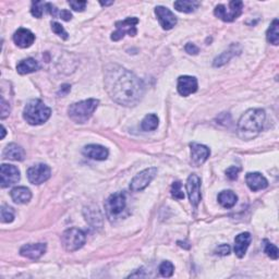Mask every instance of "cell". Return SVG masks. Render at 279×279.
Returning <instances> with one entry per match:
<instances>
[{
  "label": "cell",
  "instance_id": "60d3db41",
  "mask_svg": "<svg viewBox=\"0 0 279 279\" xmlns=\"http://www.w3.org/2000/svg\"><path fill=\"white\" fill-rule=\"evenodd\" d=\"M216 253L219 255H228L230 253V247L228 245H221L216 249Z\"/></svg>",
  "mask_w": 279,
  "mask_h": 279
},
{
  "label": "cell",
  "instance_id": "484cf974",
  "mask_svg": "<svg viewBox=\"0 0 279 279\" xmlns=\"http://www.w3.org/2000/svg\"><path fill=\"white\" fill-rule=\"evenodd\" d=\"M174 7L179 12L191 13L200 7V2L192 1V0H179L174 3Z\"/></svg>",
  "mask_w": 279,
  "mask_h": 279
},
{
  "label": "cell",
  "instance_id": "836d02e7",
  "mask_svg": "<svg viewBox=\"0 0 279 279\" xmlns=\"http://www.w3.org/2000/svg\"><path fill=\"white\" fill-rule=\"evenodd\" d=\"M171 195L176 200H183L185 199V193H183L181 182L176 181L171 186Z\"/></svg>",
  "mask_w": 279,
  "mask_h": 279
},
{
  "label": "cell",
  "instance_id": "7bdbcfd3",
  "mask_svg": "<svg viewBox=\"0 0 279 279\" xmlns=\"http://www.w3.org/2000/svg\"><path fill=\"white\" fill-rule=\"evenodd\" d=\"M112 3H114V1H109V2H103V1H100V4H102L103 7H104V5H110V4H112Z\"/></svg>",
  "mask_w": 279,
  "mask_h": 279
},
{
  "label": "cell",
  "instance_id": "9c48e42d",
  "mask_svg": "<svg viewBox=\"0 0 279 279\" xmlns=\"http://www.w3.org/2000/svg\"><path fill=\"white\" fill-rule=\"evenodd\" d=\"M157 168L151 167L146 168L143 171H141L140 174L136 175L131 183H130V189L133 192H140L142 190H144L150 183L153 181L154 178L157 175Z\"/></svg>",
  "mask_w": 279,
  "mask_h": 279
},
{
  "label": "cell",
  "instance_id": "9a60e30c",
  "mask_svg": "<svg viewBox=\"0 0 279 279\" xmlns=\"http://www.w3.org/2000/svg\"><path fill=\"white\" fill-rule=\"evenodd\" d=\"M190 147H191V162L195 167L203 165L210 157L211 151L207 146L199 143H191Z\"/></svg>",
  "mask_w": 279,
  "mask_h": 279
},
{
  "label": "cell",
  "instance_id": "8fae6325",
  "mask_svg": "<svg viewBox=\"0 0 279 279\" xmlns=\"http://www.w3.org/2000/svg\"><path fill=\"white\" fill-rule=\"evenodd\" d=\"M20 180V170L13 165L2 164L0 167V183L1 188H9Z\"/></svg>",
  "mask_w": 279,
  "mask_h": 279
},
{
  "label": "cell",
  "instance_id": "ac0fdd59",
  "mask_svg": "<svg viewBox=\"0 0 279 279\" xmlns=\"http://www.w3.org/2000/svg\"><path fill=\"white\" fill-rule=\"evenodd\" d=\"M246 181L248 187L251 191L257 192L260 190H264L269 187V181L266 178L260 173H249L246 177Z\"/></svg>",
  "mask_w": 279,
  "mask_h": 279
},
{
  "label": "cell",
  "instance_id": "30bf717a",
  "mask_svg": "<svg viewBox=\"0 0 279 279\" xmlns=\"http://www.w3.org/2000/svg\"><path fill=\"white\" fill-rule=\"evenodd\" d=\"M50 176V167L46 164H37L27 169V179L32 185H41L48 180Z\"/></svg>",
  "mask_w": 279,
  "mask_h": 279
},
{
  "label": "cell",
  "instance_id": "d590c367",
  "mask_svg": "<svg viewBox=\"0 0 279 279\" xmlns=\"http://www.w3.org/2000/svg\"><path fill=\"white\" fill-rule=\"evenodd\" d=\"M70 7L72 8L74 11H79V12H82L84 11L87 2L86 1H69Z\"/></svg>",
  "mask_w": 279,
  "mask_h": 279
},
{
  "label": "cell",
  "instance_id": "5bb4252c",
  "mask_svg": "<svg viewBox=\"0 0 279 279\" xmlns=\"http://www.w3.org/2000/svg\"><path fill=\"white\" fill-rule=\"evenodd\" d=\"M155 14L159 21V24L166 31L171 29L177 24V16L168 8L158 5L155 8Z\"/></svg>",
  "mask_w": 279,
  "mask_h": 279
},
{
  "label": "cell",
  "instance_id": "f546056e",
  "mask_svg": "<svg viewBox=\"0 0 279 279\" xmlns=\"http://www.w3.org/2000/svg\"><path fill=\"white\" fill-rule=\"evenodd\" d=\"M0 218H1V223L3 224L12 223L14 219L13 210L7 205L1 206V210H0Z\"/></svg>",
  "mask_w": 279,
  "mask_h": 279
},
{
  "label": "cell",
  "instance_id": "8992f818",
  "mask_svg": "<svg viewBox=\"0 0 279 279\" xmlns=\"http://www.w3.org/2000/svg\"><path fill=\"white\" fill-rule=\"evenodd\" d=\"M242 9L243 2L238 1V0H234V1L229 2L228 7L225 4L216 5L215 10H214V14L224 22H233L237 17L241 15Z\"/></svg>",
  "mask_w": 279,
  "mask_h": 279
},
{
  "label": "cell",
  "instance_id": "7402d4cb",
  "mask_svg": "<svg viewBox=\"0 0 279 279\" xmlns=\"http://www.w3.org/2000/svg\"><path fill=\"white\" fill-rule=\"evenodd\" d=\"M2 156L5 159L14 160V162H22L25 158V152L23 148L15 143H10L3 150Z\"/></svg>",
  "mask_w": 279,
  "mask_h": 279
},
{
  "label": "cell",
  "instance_id": "8d00e7d4",
  "mask_svg": "<svg viewBox=\"0 0 279 279\" xmlns=\"http://www.w3.org/2000/svg\"><path fill=\"white\" fill-rule=\"evenodd\" d=\"M239 171H240V168L236 167V166H233V167H229L226 170V175H227V177L229 178L230 180H236L237 178H238Z\"/></svg>",
  "mask_w": 279,
  "mask_h": 279
},
{
  "label": "cell",
  "instance_id": "cb8c5ba5",
  "mask_svg": "<svg viewBox=\"0 0 279 279\" xmlns=\"http://www.w3.org/2000/svg\"><path fill=\"white\" fill-rule=\"evenodd\" d=\"M38 69H39V64L33 58L24 59V60H21L19 63L16 64L17 73H20L22 75L33 73V72H35V71H37Z\"/></svg>",
  "mask_w": 279,
  "mask_h": 279
},
{
  "label": "cell",
  "instance_id": "6da1fadb",
  "mask_svg": "<svg viewBox=\"0 0 279 279\" xmlns=\"http://www.w3.org/2000/svg\"><path fill=\"white\" fill-rule=\"evenodd\" d=\"M104 83L110 98L121 106L133 107L143 97V82L118 64H108L105 68Z\"/></svg>",
  "mask_w": 279,
  "mask_h": 279
},
{
  "label": "cell",
  "instance_id": "44dd1931",
  "mask_svg": "<svg viewBox=\"0 0 279 279\" xmlns=\"http://www.w3.org/2000/svg\"><path fill=\"white\" fill-rule=\"evenodd\" d=\"M251 243V235L249 233H242L236 237L235 239V253L238 258L245 257L248 248Z\"/></svg>",
  "mask_w": 279,
  "mask_h": 279
},
{
  "label": "cell",
  "instance_id": "277c9868",
  "mask_svg": "<svg viewBox=\"0 0 279 279\" xmlns=\"http://www.w3.org/2000/svg\"><path fill=\"white\" fill-rule=\"evenodd\" d=\"M99 100L95 98H90L81 102L74 103L69 106L68 115L70 119L75 123H85L93 116L94 111L98 107Z\"/></svg>",
  "mask_w": 279,
  "mask_h": 279
},
{
  "label": "cell",
  "instance_id": "5b68a950",
  "mask_svg": "<svg viewBox=\"0 0 279 279\" xmlns=\"http://www.w3.org/2000/svg\"><path fill=\"white\" fill-rule=\"evenodd\" d=\"M86 241L85 234L81 229L70 228L61 236V243L68 252H74L81 249Z\"/></svg>",
  "mask_w": 279,
  "mask_h": 279
},
{
  "label": "cell",
  "instance_id": "4fadbf2b",
  "mask_svg": "<svg viewBox=\"0 0 279 279\" xmlns=\"http://www.w3.org/2000/svg\"><path fill=\"white\" fill-rule=\"evenodd\" d=\"M177 90L181 96H189L198 91V80L194 76L182 75L178 79Z\"/></svg>",
  "mask_w": 279,
  "mask_h": 279
},
{
  "label": "cell",
  "instance_id": "f35d334b",
  "mask_svg": "<svg viewBox=\"0 0 279 279\" xmlns=\"http://www.w3.org/2000/svg\"><path fill=\"white\" fill-rule=\"evenodd\" d=\"M185 49L189 53V55H198V53L200 52L199 47L197 45L192 44V43H188L185 47Z\"/></svg>",
  "mask_w": 279,
  "mask_h": 279
},
{
  "label": "cell",
  "instance_id": "3957f363",
  "mask_svg": "<svg viewBox=\"0 0 279 279\" xmlns=\"http://www.w3.org/2000/svg\"><path fill=\"white\" fill-rule=\"evenodd\" d=\"M51 109L40 99H32L26 104L23 110V118L31 126H39L49 119Z\"/></svg>",
  "mask_w": 279,
  "mask_h": 279
},
{
  "label": "cell",
  "instance_id": "e575fe53",
  "mask_svg": "<svg viewBox=\"0 0 279 279\" xmlns=\"http://www.w3.org/2000/svg\"><path fill=\"white\" fill-rule=\"evenodd\" d=\"M51 29L52 32L56 35H58L59 37H61L62 39H68V33L66 32V29L63 28V26L58 22H51Z\"/></svg>",
  "mask_w": 279,
  "mask_h": 279
},
{
  "label": "cell",
  "instance_id": "1f68e13d",
  "mask_svg": "<svg viewBox=\"0 0 279 279\" xmlns=\"http://www.w3.org/2000/svg\"><path fill=\"white\" fill-rule=\"evenodd\" d=\"M46 4H47V2H44V1H34L32 3L31 13L35 17H37V19H40V17L44 14V11L46 10Z\"/></svg>",
  "mask_w": 279,
  "mask_h": 279
},
{
  "label": "cell",
  "instance_id": "f1b7e54d",
  "mask_svg": "<svg viewBox=\"0 0 279 279\" xmlns=\"http://www.w3.org/2000/svg\"><path fill=\"white\" fill-rule=\"evenodd\" d=\"M235 55H236L235 46H231L228 50L224 51L221 56H218L215 59V60H214V67H222V66H224V64H226Z\"/></svg>",
  "mask_w": 279,
  "mask_h": 279
},
{
  "label": "cell",
  "instance_id": "7a4b0ae2",
  "mask_svg": "<svg viewBox=\"0 0 279 279\" xmlns=\"http://www.w3.org/2000/svg\"><path fill=\"white\" fill-rule=\"evenodd\" d=\"M265 118L266 115L263 109L252 108L247 110L238 121L237 131H238L239 138L246 141L257 138L260 132L262 131Z\"/></svg>",
  "mask_w": 279,
  "mask_h": 279
},
{
  "label": "cell",
  "instance_id": "d6986e66",
  "mask_svg": "<svg viewBox=\"0 0 279 279\" xmlns=\"http://www.w3.org/2000/svg\"><path fill=\"white\" fill-rule=\"evenodd\" d=\"M83 154L91 159L105 160L107 159V157H108L109 152L105 146L91 144V145H86L84 148H83Z\"/></svg>",
  "mask_w": 279,
  "mask_h": 279
},
{
  "label": "cell",
  "instance_id": "52a82bcc",
  "mask_svg": "<svg viewBox=\"0 0 279 279\" xmlns=\"http://www.w3.org/2000/svg\"><path fill=\"white\" fill-rule=\"evenodd\" d=\"M126 206H127L126 194L122 192H117L111 194L110 197L107 199L105 203L107 217H108L110 221H112L114 218L119 217L122 214V212L126 210Z\"/></svg>",
  "mask_w": 279,
  "mask_h": 279
},
{
  "label": "cell",
  "instance_id": "ab89813d",
  "mask_svg": "<svg viewBox=\"0 0 279 279\" xmlns=\"http://www.w3.org/2000/svg\"><path fill=\"white\" fill-rule=\"evenodd\" d=\"M58 16L60 17V19H62L63 21L68 22L72 19V13H71L69 10H61V11H59Z\"/></svg>",
  "mask_w": 279,
  "mask_h": 279
},
{
  "label": "cell",
  "instance_id": "603a6c76",
  "mask_svg": "<svg viewBox=\"0 0 279 279\" xmlns=\"http://www.w3.org/2000/svg\"><path fill=\"white\" fill-rule=\"evenodd\" d=\"M10 195L11 199H12L16 204H26L32 199L31 191L25 187H15L14 189L11 190Z\"/></svg>",
  "mask_w": 279,
  "mask_h": 279
},
{
  "label": "cell",
  "instance_id": "83f0119b",
  "mask_svg": "<svg viewBox=\"0 0 279 279\" xmlns=\"http://www.w3.org/2000/svg\"><path fill=\"white\" fill-rule=\"evenodd\" d=\"M158 117L154 114H150L144 117V119L141 122V128L144 131H154L158 127Z\"/></svg>",
  "mask_w": 279,
  "mask_h": 279
},
{
  "label": "cell",
  "instance_id": "ffe728a7",
  "mask_svg": "<svg viewBox=\"0 0 279 279\" xmlns=\"http://www.w3.org/2000/svg\"><path fill=\"white\" fill-rule=\"evenodd\" d=\"M84 216L86 222L93 228H100L103 226V215L97 206H87L84 209Z\"/></svg>",
  "mask_w": 279,
  "mask_h": 279
},
{
  "label": "cell",
  "instance_id": "b9f144b4",
  "mask_svg": "<svg viewBox=\"0 0 279 279\" xmlns=\"http://www.w3.org/2000/svg\"><path fill=\"white\" fill-rule=\"evenodd\" d=\"M70 91H71V86L69 84H63L60 88V91H59V94H61L63 96V95H67Z\"/></svg>",
  "mask_w": 279,
  "mask_h": 279
},
{
  "label": "cell",
  "instance_id": "74e56055",
  "mask_svg": "<svg viewBox=\"0 0 279 279\" xmlns=\"http://www.w3.org/2000/svg\"><path fill=\"white\" fill-rule=\"evenodd\" d=\"M10 114V105L5 102L3 98H1V119H4L5 117Z\"/></svg>",
  "mask_w": 279,
  "mask_h": 279
},
{
  "label": "cell",
  "instance_id": "d4e9b609",
  "mask_svg": "<svg viewBox=\"0 0 279 279\" xmlns=\"http://www.w3.org/2000/svg\"><path fill=\"white\" fill-rule=\"evenodd\" d=\"M237 201H238V197H237L236 193L230 191V190L222 191L218 194V202L224 209H231V207H234L237 203Z\"/></svg>",
  "mask_w": 279,
  "mask_h": 279
},
{
  "label": "cell",
  "instance_id": "2e32d148",
  "mask_svg": "<svg viewBox=\"0 0 279 279\" xmlns=\"http://www.w3.org/2000/svg\"><path fill=\"white\" fill-rule=\"evenodd\" d=\"M46 252L45 243H29L20 249V254L29 260H38Z\"/></svg>",
  "mask_w": 279,
  "mask_h": 279
},
{
  "label": "cell",
  "instance_id": "4316f807",
  "mask_svg": "<svg viewBox=\"0 0 279 279\" xmlns=\"http://www.w3.org/2000/svg\"><path fill=\"white\" fill-rule=\"evenodd\" d=\"M266 38L269 43L277 46L279 44V22L277 19L273 21L270 28L267 29Z\"/></svg>",
  "mask_w": 279,
  "mask_h": 279
},
{
  "label": "cell",
  "instance_id": "ba28073f",
  "mask_svg": "<svg viewBox=\"0 0 279 279\" xmlns=\"http://www.w3.org/2000/svg\"><path fill=\"white\" fill-rule=\"evenodd\" d=\"M139 23L138 17H127L126 20L123 21H118L116 22V32L111 34V40L118 41L124 37V35L128 34L129 36H135L136 33H138V29H136V25Z\"/></svg>",
  "mask_w": 279,
  "mask_h": 279
},
{
  "label": "cell",
  "instance_id": "d6a6232c",
  "mask_svg": "<svg viewBox=\"0 0 279 279\" xmlns=\"http://www.w3.org/2000/svg\"><path fill=\"white\" fill-rule=\"evenodd\" d=\"M175 267L173 263L169 262V261H165L159 266V273L163 277H171L174 275Z\"/></svg>",
  "mask_w": 279,
  "mask_h": 279
},
{
  "label": "cell",
  "instance_id": "7c38bea8",
  "mask_svg": "<svg viewBox=\"0 0 279 279\" xmlns=\"http://www.w3.org/2000/svg\"><path fill=\"white\" fill-rule=\"evenodd\" d=\"M187 192L189 195V200L191 202L192 206L194 209H197L199 203L201 202L202 195H201V179L198 175L192 174L190 175L187 180Z\"/></svg>",
  "mask_w": 279,
  "mask_h": 279
},
{
  "label": "cell",
  "instance_id": "ee69618b",
  "mask_svg": "<svg viewBox=\"0 0 279 279\" xmlns=\"http://www.w3.org/2000/svg\"><path fill=\"white\" fill-rule=\"evenodd\" d=\"M1 132H2V134H1V140H2L4 138V135H5V129H4L3 126H1Z\"/></svg>",
  "mask_w": 279,
  "mask_h": 279
},
{
  "label": "cell",
  "instance_id": "e0dca14e",
  "mask_svg": "<svg viewBox=\"0 0 279 279\" xmlns=\"http://www.w3.org/2000/svg\"><path fill=\"white\" fill-rule=\"evenodd\" d=\"M13 41L20 48H28L35 41V35L27 28H19L13 35Z\"/></svg>",
  "mask_w": 279,
  "mask_h": 279
},
{
  "label": "cell",
  "instance_id": "4dcf8cb0",
  "mask_svg": "<svg viewBox=\"0 0 279 279\" xmlns=\"http://www.w3.org/2000/svg\"><path fill=\"white\" fill-rule=\"evenodd\" d=\"M263 243H264V252L267 254V257H270L273 260H277L279 255L277 247L275 245H273V243H271L267 239H265Z\"/></svg>",
  "mask_w": 279,
  "mask_h": 279
}]
</instances>
